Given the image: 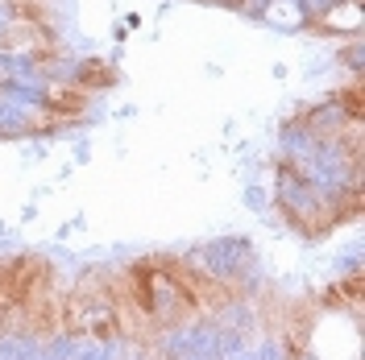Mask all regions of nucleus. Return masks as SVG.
<instances>
[{
	"instance_id": "f257e3e1",
	"label": "nucleus",
	"mask_w": 365,
	"mask_h": 360,
	"mask_svg": "<svg viewBox=\"0 0 365 360\" xmlns=\"http://www.w3.org/2000/svg\"><path fill=\"white\" fill-rule=\"evenodd\" d=\"M241 257H245V245H241V240H237V245H232V240H225V245H212V248H207V265H212V270H220V273H232Z\"/></svg>"
}]
</instances>
